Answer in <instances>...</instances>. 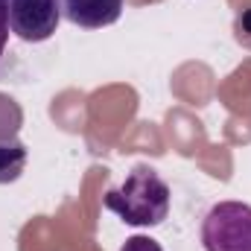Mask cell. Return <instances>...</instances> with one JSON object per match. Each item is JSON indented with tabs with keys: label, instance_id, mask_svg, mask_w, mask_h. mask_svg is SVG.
Returning <instances> with one entry per match:
<instances>
[{
	"label": "cell",
	"instance_id": "cell-1",
	"mask_svg": "<svg viewBox=\"0 0 251 251\" xmlns=\"http://www.w3.org/2000/svg\"><path fill=\"white\" fill-rule=\"evenodd\" d=\"M170 184L161 178L155 167H134L120 187H111L102 196V204L117 213L126 225L155 228L170 216Z\"/></svg>",
	"mask_w": 251,
	"mask_h": 251
},
{
	"label": "cell",
	"instance_id": "cell-2",
	"mask_svg": "<svg viewBox=\"0 0 251 251\" xmlns=\"http://www.w3.org/2000/svg\"><path fill=\"white\" fill-rule=\"evenodd\" d=\"M204 251H251V204L216 201L201 219Z\"/></svg>",
	"mask_w": 251,
	"mask_h": 251
},
{
	"label": "cell",
	"instance_id": "cell-3",
	"mask_svg": "<svg viewBox=\"0 0 251 251\" xmlns=\"http://www.w3.org/2000/svg\"><path fill=\"white\" fill-rule=\"evenodd\" d=\"M9 29L29 44H41L56 35L64 18L62 0H6Z\"/></svg>",
	"mask_w": 251,
	"mask_h": 251
},
{
	"label": "cell",
	"instance_id": "cell-4",
	"mask_svg": "<svg viewBox=\"0 0 251 251\" xmlns=\"http://www.w3.org/2000/svg\"><path fill=\"white\" fill-rule=\"evenodd\" d=\"M126 0H62L64 18L82 29H102L120 21Z\"/></svg>",
	"mask_w": 251,
	"mask_h": 251
},
{
	"label": "cell",
	"instance_id": "cell-5",
	"mask_svg": "<svg viewBox=\"0 0 251 251\" xmlns=\"http://www.w3.org/2000/svg\"><path fill=\"white\" fill-rule=\"evenodd\" d=\"M26 146L18 137H0V184H12L21 178L26 167Z\"/></svg>",
	"mask_w": 251,
	"mask_h": 251
},
{
	"label": "cell",
	"instance_id": "cell-6",
	"mask_svg": "<svg viewBox=\"0 0 251 251\" xmlns=\"http://www.w3.org/2000/svg\"><path fill=\"white\" fill-rule=\"evenodd\" d=\"M234 38H237L240 47L251 50V6L237 12V18H234Z\"/></svg>",
	"mask_w": 251,
	"mask_h": 251
},
{
	"label": "cell",
	"instance_id": "cell-7",
	"mask_svg": "<svg viewBox=\"0 0 251 251\" xmlns=\"http://www.w3.org/2000/svg\"><path fill=\"white\" fill-rule=\"evenodd\" d=\"M120 251H161V243L152 240V237H140L137 234V237H128Z\"/></svg>",
	"mask_w": 251,
	"mask_h": 251
},
{
	"label": "cell",
	"instance_id": "cell-8",
	"mask_svg": "<svg viewBox=\"0 0 251 251\" xmlns=\"http://www.w3.org/2000/svg\"><path fill=\"white\" fill-rule=\"evenodd\" d=\"M6 41H9V15H6V6H0V59H3Z\"/></svg>",
	"mask_w": 251,
	"mask_h": 251
},
{
	"label": "cell",
	"instance_id": "cell-9",
	"mask_svg": "<svg viewBox=\"0 0 251 251\" xmlns=\"http://www.w3.org/2000/svg\"><path fill=\"white\" fill-rule=\"evenodd\" d=\"M0 6H6V0H0Z\"/></svg>",
	"mask_w": 251,
	"mask_h": 251
}]
</instances>
